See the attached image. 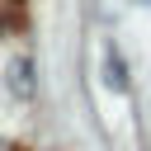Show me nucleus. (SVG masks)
<instances>
[{"instance_id":"obj_1","label":"nucleus","mask_w":151,"mask_h":151,"mask_svg":"<svg viewBox=\"0 0 151 151\" xmlns=\"http://www.w3.org/2000/svg\"><path fill=\"white\" fill-rule=\"evenodd\" d=\"M33 90H38V80H33V57H14V61H9V94L28 104Z\"/></svg>"}]
</instances>
